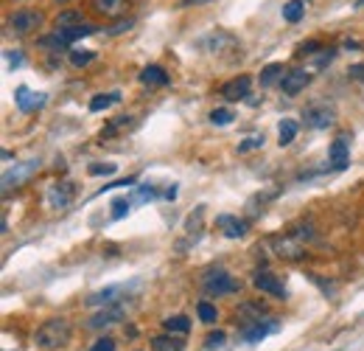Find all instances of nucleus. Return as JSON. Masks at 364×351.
Here are the masks:
<instances>
[{
  "label": "nucleus",
  "instance_id": "obj_1",
  "mask_svg": "<svg viewBox=\"0 0 364 351\" xmlns=\"http://www.w3.org/2000/svg\"><path fill=\"white\" fill-rule=\"evenodd\" d=\"M70 335H73V329H70V321H67V318H51V321H45V324L37 329L34 343H37V349L56 351V349H62V346H67Z\"/></svg>",
  "mask_w": 364,
  "mask_h": 351
},
{
  "label": "nucleus",
  "instance_id": "obj_2",
  "mask_svg": "<svg viewBox=\"0 0 364 351\" xmlns=\"http://www.w3.org/2000/svg\"><path fill=\"white\" fill-rule=\"evenodd\" d=\"M202 290H204V295L219 298V295L238 293V290H241V284H238L227 270H221V267H210V270L204 273V279H202Z\"/></svg>",
  "mask_w": 364,
  "mask_h": 351
},
{
  "label": "nucleus",
  "instance_id": "obj_3",
  "mask_svg": "<svg viewBox=\"0 0 364 351\" xmlns=\"http://www.w3.org/2000/svg\"><path fill=\"white\" fill-rule=\"evenodd\" d=\"M42 11L39 8H17L6 17L8 23V31H14L17 37H25V34H34L39 25H42Z\"/></svg>",
  "mask_w": 364,
  "mask_h": 351
},
{
  "label": "nucleus",
  "instance_id": "obj_4",
  "mask_svg": "<svg viewBox=\"0 0 364 351\" xmlns=\"http://www.w3.org/2000/svg\"><path fill=\"white\" fill-rule=\"evenodd\" d=\"M39 166H42V160H39V158H31V160L14 163V169H6V172H3V191H11V189L28 183L31 174H34Z\"/></svg>",
  "mask_w": 364,
  "mask_h": 351
},
{
  "label": "nucleus",
  "instance_id": "obj_5",
  "mask_svg": "<svg viewBox=\"0 0 364 351\" xmlns=\"http://www.w3.org/2000/svg\"><path fill=\"white\" fill-rule=\"evenodd\" d=\"M272 250L275 256H280L283 262H303L306 259V245L300 239H294L292 234L289 236H272Z\"/></svg>",
  "mask_w": 364,
  "mask_h": 351
},
{
  "label": "nucleus",
  "instance_id": "obj_6",
  "mask_svg": "<svg viewBox=\"0 0 364 351\" xmlns=\"http://www.w3.org/2000/svg\"><path fill=\"white\" fill-rule=\"evenodd\" d=\"M73 197H76V183H73V180H59V183H53V186L48 189V194H45L48 205L56 208V211H65V208L73 203Z\"/></svg>",
  "mask_w": 364,
  "mask_h": 351
},
{
  "label": "nucleus",
  "instance_id": "obj_7",
  "mask_svg": "<svg viewBox=\"0 0 364 351\" xmlns=\"http://www.w3.org/2000/svg\"><path fill=\"white\" fill-rule=\"evenodd\" d=\"M264 321H269V312H266L261 304L247 301V304H241V307H238V318H235V324L241 326V332H244V329H252V326H258V324H264Z\"/></svg>",
  "mask_w": 364,
  "mask_h": 351
},
{
  "label": "nucleus",
  "instance_id": "obj_8",
  "mask_svg": "<svg viewBox=\"0 0 364 351\" xmlns=\"http://www.w3.org/2000/svg\"><path fill=\"white\" fill-rule=\"evenodd\" d=\"M249 87H252V79L249 76H235V79L224 82L219 93H221L224 101H244L249 96Z\"/></svg>",
  "mask_w": 364,
  "mask_h": 351
},
{
  "label": "nucleus",
  "instance_id": "obj_9",
  "mask_svg": "<svg viewBox=\"0 0 364 351\" xmlns=\"http://www.w3.org/2000/svg\"><path fill=\"white\" fill-rule=\"evenodd\" d=\"M308 82H311V76H308L306 70L289 68L286 76H283V82H280V90H283L286 96H297V93H303V90L308 87Z\"/></svg>",
  "mask_w": 364,
  "mask_h": 351
},
{
  "label": "nucleus",
  "instance_id": "obj_10",
  "mask_svg": "<svg viewBox=\"0 0 364 351\" xmlns=\"http://www.w3.org/2000/svg\"><path fill=\"white\" fill-rule=\"evenodd\" d=\"M255 290H261V293H266V295H272V298H286L289 293H286V287H283V281L280 279H275L272 273H255Z\"/></svg>",
  "mask_w": 364,
  "mask_h": 351
},
{
  "label": "nucleus",
  "instance_id": "obj_11",
  "mask_svg": "<svg viewBox=\"0 0 364 351\" xmlns=\"http://www.w3.org/2000/svg\"><path fill=\"white\" fill-rule=\"evenodd\" d=\"M303 121L306 127H314V129H325L334 124V110L331 107H311L303 113Z\"/></svg>",
  "mask_w": 364,
  "mask_h": 351
},
{
  "label": "nucleus",
  "instance_id": "obj_12",
  "mask_svg": "<svg viewBox=\"0 0 364 351\" xmlns=\"http://www.w3.org/2000/svg\"><path fill=\"white\" fill-rule=\"evenodd\" d=\"M90 6L101 17H121L129 8V0H90Z\"/></svg>",
  "mask_w": 364,
  "mask_h": 351
},
{
  "label": "nucleus",
  "instance_id": "obj_13",
  "mask_svg": "<svg viewBox=\"0 0 364 351\" xmlns=\"http://www.w3.org/2000/svg\"><path fill=\"white\" fill-rule=\"evenodd\" d=\"M14 101H17V107L22 110V113H31V110H37V107H42L48 98L39 93V96H34L28 87H17L14 90Z\"/></svg>",
  "mask_w": 364,
  "mask_h": 351
},
{
  "label": "nucleus",
  "instance_id": "obj_14",
  "mask_svg": "<svg viewBox=\"0 0 364 351\" xmlns=\"http://www.w3.org/2000/svg\"><path fill=\"white\" fill-rule=\"evenodd\" d=\"M219 228H221V234L227 239H238V236H244L249 231V225L244 219H238V217H219Z\"/></svg>",
  "mask_w": 364,
  "mask_h": 351
},
{
  "label": "nucleus",
  "instance_id": "obj_15",
  "mask_svg": "<svg viewBox=\"0 0 364 351\" xmlns=\"http://www.w3.org/2000/svg\"><path fill=\"white\" fill-rule=\"evenodd\" d=\"M141 82L149 84V87H166L171 79H169V73L160 65H149V68L141 70Z\"/></svg>",
  "mask_w": 364,
  "mask_h": 351
},
{
  "label": "nucleus",
  "instance_id": "obj_16",
  "mask_svg": "<svg viewBox=\"0 0 364 351\" xmlns=\"http://www.w3.org/2000/svg\"><path fill=\"white\" fill-rule=\"evenodd\" d=\"M121 318H124L121 307H107V309H101L98 315H93V318H90V326H93V329H104V326L118 324Z\"/></svg>",
  "mask_w": 364,
  "mask_h": 351
},
{
  "label": "nucleus",
  "instance_id": "obj_17",
  "mask_svg": "<svg viewBox=\"0 0 364 351\" xmlns=\"http://www.w3.org/2000/svg\"><path fill=\"white\" fill-rule=\"evenodd\" d=\"M328 158H331V166H334L337 172H342V169L348 166V143H345V138H337V141L331 143Z\"/></svg>",
  "mask_w": 364,
  "mask_h": 351
},
{
  "label": "nucleus",
  "instance_id": "obj_18",
  "mask_svg": "<svg viewBox=\"0 0 364 351\" xmlns=\"http://www.w3.org/2000/svg\"><path fill=\"white\" fill-rule=\"evenodd\" d=\"M278 329V324L269 318V321H264V324H258V326H252V329H244L241 335H244V340L247 343H258V340H264L269 332H275Z\"/></svg>",
  "mask_w": 364,
  "mask_h": 351
},
{
  "label": "nucleus",
  "instance_id": "obj_19",
  "mask_svg": "<svg viewBox=\"0 0 364 351\" xmlns=\"http://www.w3.org/2000/svg\"><path fill=\"white\" fill-rule=\"evenodd\" d=\"M152 349L155 351H182L185 349V340H182V338H174V332H171V335H157V338L152 340Z\"/></svg>",
  "mask_w": 364,
  "mask_h": 351
},
{
  "label": "nucleus",
  "instance_id": "obj_20",
  "mask_svg": "<svg viewBox=\"0 0 364 351\" xmlns=\"http://www.w3.org/2000/svg\"><path fill=\"white\" fill-rule=\"evenodd\" d=\"M39 45L45 48V51H56V53H65V51H70V42L59 34V31H53V34H48V37H42L39 39Z\"/></svg>",
  "mask_w": 364,
  "mask_h": 351
},
{
  "label": "nucleus",
  "instance_id": "obj_21",
  "mask_svg": "<svg viewBox=\"0 0 364 351\" xmlns=\"http://www.w3.org/2000/svg\"><path fill=\"white\" fill-rule=\"evenodd\" d=\"M283 76H286V70H283V65H266L264 68V73H261V87H272V84H280L283 82Z\"/></svg>",
  "mask_w": 364,
  "mask_h": 351
},
{
  "label": "nucleus",
  "instance_id": "obj_22",
  "mask_svg": "<svg viewBox=\"0 0 364 351\" xmlns=\"http://www.w3.org/2000/svg\"><path fill=\"white\" fill-rule=\"evenodd\" d=\"M297 129H300V124L297 121H292V118H283L280 124H278V141H280V146H289L294 138H297Z\"/></svg>",
  "mask_w": 364,
  "mask_h": 351
},
{
  "label": "nucleus",
  "instance_id": "obj_23",
  "mask_svg": "<svg viewBox=\"0 0 364 351\" xmlns=\"http://www.w3.org/2000/svg\"><path fill=\"white\" fill-rule=\"evenodd\" d=\"M121 290H124V287H118V284L104 287V290H98L96 295H90V298H87V304H90V307H98V304H112V301L121 295Z\"/></svg>",
  "mask_w": 364,
  "mask_h": 351
},
{
  "label": "nucleus",
  "instance_id": "obj_24",
  "mask_svg": "<svg viewBox=\"0 0 364 351\" xmlns=\"http://www.w3.org/2000/svg\"><path fill=\"white\" fill-rule=\"evenodd\" d=\"M121 101V93H101V96H93L90 98V113H101V110H107V107H112V104H118Z\"/></svg>",
  "mask_w": 364,
  "mask_h": 351
},
{
  "label": "nucleus",
  "instance_id": "obj_25",
  "mask_svg": "<svg viewBox=\"0 0 364 351\" xmlns=\"http://www.w3.org/2000/svg\"><path fill=\"white\" fill-rule=\"evenodd\" d=\"M292 236H294V239H300L303 245L317 242V231H314V225H311V222H294V225H292Z\"/></svg>",
  "mask_w": 364,
  "mask_h": 351
},
{
  "label": "nucleus",
  "instance_id": "obj_26",
  "mask_svg": "<svg viewBox=\"0 0 364 351\" xmlns=\"http://www.w3.org/2000/svg\"><path fill=\"white\" fill-rule=\"evenodd\" d=\"M303 14H306V0H289L283 6V20L286 23H300Z\"/></svg>",
  "mask_w": 364,
  "mask_h": 351
},
{
  "label": "nucleus",
  "instance_id": "obj_27",
  "mask_svg": "<svg viewBox=\"0 0 364 351\" xmlns=\"http://www.w3.org/2000/svg\"><path fill=\"white\" fill-rule=\"evenodd\" d=\"M59 34H62L67 42H76V39H82V37L93 34V25H87V23H79V25H70V28H59Z\"/></svg>",
  "mask_w": 364,
  "mask_h": 351
},
{
  "label": "nucleus",
  "instance_id": "obj_28",
  "mask_svg": "<svg viewBox=\"0 0 364 351\" xmlns=\"http://www.w3.org/2000/svg\"><path fill=\"white\" fill-rule=\"evenodd\" d=\"M53 23H56V31H59V28H70V25L84 23V17H82V11H73V8H70V11H62Z\"/></svg>",
  "mask_w": 364,
  "mask_h": 351
},
{
  "label": "nucleus",
  "instance_id": "obj_29",
  "mask_svg": "<svg viewBox=\"0 0 364 351\" xmlns=\"http://www.w3.org/2000/svg\"><path fill=\"white\" fill-rule=\"evenodd\" d=\"M196 315H199V321H204V324H216V318H219V309H216L210 301H199V307H196Z\"/></svg>",
  "mask_w": 364,
  "mask_h": 351
},
{
  "label": "nucleus",
  "instance_id": "obj_30",
  "mask_svg": "<svg viewBox=\"0 0 364 351\" xmlns=\"http://www.w3.org/2000/svg\"><path fill=\"white\" fill-rule=\"evenodd\" d=\"M163 326H166L169 332L185 335V332L190 329V321H188V318H182V315H177V318H166V321H163Z\"/></svg>",
  "mask_w": 364,
  "mask_h": 351
},
{
  "label": "nucleus",
  "instance_id": "obj_31",
  "mask_svg": "<svg viewBox=\"0 0 364 351\" xmlns=\"http://www.w3.org/2000/svg\"><path fill=\"white\" fill-rule=\"evenodd\" d=\"M96 59V53H90V51H70V62L76 65V68H84V65H90Z\"/></svg>",
  "mask_w": 364,
  "mask_h": 351
},
{
  "label": "nucleus",
  "instance_id": "obj_32",
  "mask_svg": "<svg viewBox=\"0 0 364 351\" xmlns=\"http://www.w3.org/2000/svg\"><path fill=\"white\" fill-rule=\"evenodd\" d=\"M233 118H235V115H233L230 110H224V107H219V110H213V113H210V121H213L216 127H224V124H230Z\"/></svg>",
  "mask_w": 364,
  "mask_h": 351
},
{
  "label": "nucleus",
  "instance_id": "obj_33",
  "mask_svg": "<svg viewBox=\"0 0 364 351\" xmlns=\"http://www.w3.org/2000/svg\"><path fill=\"white\" fill-rule=\"evenodd\" d=\"M255 146H264V135H252V138L241 141V143H238V152H249V149H255Z\"/></svg>",
  "mask_w": 364,
  "mask_h": 351
},
{
  "label": "nucleus",
  "instance_id": "obj_34",
  "mask_svg": "<svg viewBox=\"0 0 364 351\" xmlns=\"http://www.w3.org/2000/svg\"><path fill=\"white\" fill-rule=\"evenodd\" d=\"M129 214V203L126 200H115L112 203V219H121V217H126Z\"/></svg>",
  "mask_w": 364,
  "mask_h": 351
},
{
  "label": "nucleus",
  "instance_id": "obj_35",
  "mask_svg": "<svg viewBox=\"0 0 364 351\" xmlns=\"http://www.w3.org/2000/svg\"><path fill=\"white\" fill-rule=\"evenodd\" d=\"M224 338H227L224 332H210L207 340H204V346H207V349H219V346H224Z\"/></svg>",
  "mask_w": 364,
  "mask_h": 351
},
{
  "label": "nucleus",
  "instance_id": "obj_36",
  "mask_svg": "<svg viewBox=\"0 0 364 351\" xmlns=\"http://www.w3.org/2000/svg\"><path fill=\"white\" fill-rule=\"evenodd\" d=\"M90 351H115V340L112 338H98Z\"/></svg>",
  "mask_w": 364,
  "mask_h": 351
},
{
  "label": "nucleus",
  "instance_id": "obj_37",
  "mask_svg": "<svg viewBox=\"0 0 364 351\" xmlns=\"http://www.w3.org/2000/svg\"><path fill=\"white\" fill-rule=\"evenodd\" d=\"M112 172H115L112 163H93V166H90V174H93V177H96V174H112Z\"/></svg>",
  "mask_w": 364,
  "mask_h": 351
},
{
  "label": "nucleus",
  "instance_id": "obj_38",
  "mask_svg": "<svg viewBox=\"0 0 364 351\" xmlns=\"http://www.w3.org/2000/svg\"><path fill=\"white\" fill-rule=\"evenodd\" d=\"M132 25H135L132 20H121L118 25H112V28H107V34H121V31H129Z\"/></svg>",
  "mask_w": 364,
  "mask_h": 351
},
{
  "label": "nucleus",
  "instance_id": "obj_39",
  "mask_svg": "<svg viewBox=\"0 0 364 351\" xmlns=\"http://www.w3.org/2000/svg\"><path fill=\"white\" fill-rule=\"evenodd\" d=\"M314 51H320V42L308 39V42H303V48L297 51V56H306V53H314Z\"/></svg>",
  "mask_w": 364,
  "mask_h": 351
},
{
  "label": "nucleus",
  "instance_id": "obj_40",
  "mask_svg": "<svg viewBox=\"0 0 364 351\" xmlns=\"http://www.w3.org/2000/svg\"><path fill=\"white\" fill-rule=\"evenodd\" d=\"M348 73H351V79H359V82H364V65H353Z\"/></svg>",
  "mask_w": 364,
  "mask_h": 351
},
{
  "label": "nucleus",
  "instance_id": "obj_41",
  "mask_svg": "<svg viewBox=\"0 0 364 351\" xmlns=\"http://www.w3.org/2000/svg\"><path fill=\"white\" fill-rule=\"evenodd\" d=\"M8 62H11V65H20V62H22V56H20V53H8Z\"/></svg>",
  "mask_w": 364,
  "mask_h": 351
},
{
  "label": "nucleus",
  "instance_id": "obj_42",
  "mask_svg": "<svg viewBox=\"0 0 364 351\" xmlns=\"http://www.w3.org/2000/svg\"><path fill=\"white\" fill-rule=\"evenodd\" d=\"M53 3H56V6H62V3H67V0H53Z\"/></svg>",
  "mask_w": 364,
  "mask_h": 351
},
{
  "label": "nucleus",
  "instance_id": "obj_43",
  "mask_svg": "<svg viewBox=\"0 0 364 351\" xmlns=\"http://www.w3.org/2000/svg\"><path fill=\"white\" fill-rule=\"evenodd\" d=\"M359 6H364V0H359Z\"/></svg>",
  "mask_w": 364,
  "mask_h": 351
}]
</instances>
